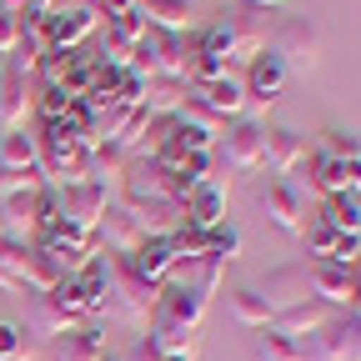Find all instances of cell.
Wrapping results in <instances>:
<instances>
[{
    "instance_id": "cell-7",
    "label": "cell",
    "mask_w": 361,
    "mask_h": 361,
    "mask_svg": "<svg viewBox=\"0 0 361 361\" xmlns=\"http://www.w3.org/2000/svg\"><path fill=\"white\" fill-rule=\"evenodd\" d=\"M261 211H266V221L276 226L281 236H301L306 231V201L296 191V180H276V176H271L266 191H261Z\"/></svg>"
},
{
    "instance_id": "cell-46",
    "label": "cell",
    "mask_w": 361,
    "mask_h": 361,
    "mask_svg": "<svg viewBox=\"0 0 361 361\" xmlns=\"http://www.w3.org/2000/svg\"><path fill=\"white\" fill-rule=\"evenodd\" d=\"M0 236H6V216H0Z\"/></svg>"
},
{
    "instance_id": "cell-12",
    "label": "cell",
    "mask_w": 361,
    "mask_h": 361,
    "mask_svg": "<svg viewBox=\"0 0 361 361\" xmlns=\"http://www.w3.org/2000/svg\"><path fill=\"white\" fill-rule=\"evenodd\" d=\"M30 111H35L30 80L20 71H11V66H0V135H6V130H25Z\"/></svg>"
},
{
    "instance_id": "cell-33",
    "label": "cell",
    "mask_w": 361,
    "mask_h": 361,
    "mask_svg": "<svg viewBox=\"0 0 361 361\" xmlns=\"http://www.w3.org/2000/svg\"><path fill=\"white\" fill-rule=\"evenodd\" d=\"M25 191H40V176L35 171H6V166H0V201L25 196Z\"/></svg>"
},
{
    "instance_id": "cell-32",
    "label": "cell",
    "mask_w": 361,
    "mask_h": 361,
    "mask_svg": "<svg viewBox=\"0 0 361 361\" xmlns=\"http://www.w3.org/2000/svg\"><path fill=\"white\" fill-rule=\"evenodd\" d=\"M316 151H326L331 161H356L361 156V135L356 130H322V146Z\"/></svg>"
},
{
    "instance_id": "cell-34",
    "label": "cell",
    "mask_w": 361,
    "mask_h": 361,
    "mask_svg": "<svg viewBox=\"0 0 361 361\" xmlns=\"http://www.w3.org/2000/svg\"><path fill=\"white\" fill-rule=\"evenodd\" d=\"M20 25H25V16H20L16 6H0V61L20 45Z\"/></svg>"
},
{
    "instance_id": "cell-1",
    "label": "cell",
    "mask_w": 361,
    "mask_h": 361,
    "mask_svg": "<svg viewBox=\"0 0 361 361\" xmlns=\"http://www.w3.org/2000/svg\"><path fill=\"white\" fill-rule=\"evenodd\" d=\"M266 11L256 6H236V11H221V20L211 30H201L196 40L211 45V51L226 61V66H251L261 51H266Z\"/></svg>"
},
{
    "instance_id": "cell-26",
    "label": "cell",
    "mask_w": 361,
    "mask_h": 361,
    "mask_svg": "<svg viewBox=\"0 0 361 361\" xmlns=\"http://www.w3.org/2000/svg\"><path fill=\"white\" fill-rule=\"evenodd\" d=\"M316 216L326 226H336L341 236H361V196H326Z\"/></svg>"
},
{
    "instance_id": "cell-24",
    "label": "cell",
    "mask_w": 361,
    "mask_h": 361,
    "mask_svg": "<svg viewBox=\"0 0 361 361\" xmlns=\"http://www.w3.org/2000/svg\"><path fill=\"white\" fill-rule=\"evenodd\" d=\"M231 316H236V326H246V331H271V316H276V311L261 301L256 286H236L231 291Z\"/></svg>"
},
{
    "instance_id": "cell-11",
    "label": "cell",
    "mask_w": 361,
    "mask_h": 361,
    "mask_svg": "<svg viewBox=\"0 0 361 361\" xmlns=\"http://www.w3.org/2000/svg\"><path fill=\"white\" fill-rule=\"evenodd\" d=\"M261 301L271 311H291L301 301H311V281H306V266H276V271H266V281L256 286Z\"/></svg>"
},
{
    "instance_id": "cell-5",
    "label": "cell",
    "mask_w": 361,
    "mask_h": 361,
    "mask_svg": "<svg viewBox=\"0 0 361 361\" xmlns=\"http://www.w3.org/2000/svg\"><path fill=\"white\" fill-rule=\"evenodd\" d=\"M121 196H126L121 206H130V211L176 201V196H171V171H161V166L146 161V156H135V161L126 166V176H121Z\"/></svg>"
},
{
    "instance_id": "cell-21",
    "label": "cell",
    "mask_w": 361,
    "mask_h": 361,
    "mask_svg": "<svg viewBox=\"0 0 361 361\" xmlns=\"http://www.w3.org/2000/svg\"><path fill=\"white\" fill-rule=\"evenodd\" d=\"M0 216H6V236H11V241L35 246V236H40V221H35V191L0 201Z\"/></svg>"
},
{
    "instance_id": "cell-29",
    "label": "cell",
    "mask_w": 361,
    "mask_h": 361,
    "mask_svg": "<svg viewBox=\"0 0 361 361\" xmlns=\"http://www.w3.org/2000/svg\"><path fill=\"white\" fill-rule=\"evenodd\" d=\"M241 256V231H236V226L231 221H226V226H216V231H206V261H236Z\"/></svg>"
},
{
    "instance_id": "cell-9",
    "label": "cell",
    "mask_w": 361,
    "mask_h": 361,
    "mask_svg": "<svg viewBox=\"0 0 361 361\" xmlns=\"http://www.w3.org/2000/svg\"><path fill=\"white\" fill-rule=\"evenodd\" d=\"M146 341L156 346V356H161V361H196V356H201V331H196V326L171 322L166 311H151Z\"/></svg>"
},
{
    "instance_id": "cell-39",
    "label": "cell",
    "mask_w": 361,
    "mask_h": 361,
    "mask_svg": "<svg viewBox=\"0 0 361 361\" xmlns=\"http://www.w3.org/2000/svg\"><path fill=\"white\" fill-rule=\"evenodd\" d=\"M121 361H161V356H156V346H151V341L141 336V341H135V346H130V351H126Z\"/></svg>"
},
{
    "instance_id": "cell-15",
    "label": "cell",
    "mask_w": 361,
    "mask_h": 361,
    "mask_svg": "<svg viewBox=\"0 0 361 361\" xmlns=\"http://www.w3.org/2000/svg\"><path fill=\"white\" fill-rule=\"evenodd\" d=\"M266 166L276 180H291L301 166H306V135L281 126V130H266Z\"/></svg>"
},
{
    "instance_id": "cell-42",
    "label": "cell",
    "mask_w": 361,
    "mask_h": 361,
    "mask_svg": "<svg viewBox=\"0 0 361 361\" xmlns=\"http://www.w3.org/2000/svg\"><path fill=\"white\" fill-rule=\"evenodd\" d=\"M351 286H356V291H361V261H356V266H351Z\"/></svg>"
},
{
    "instance_id": "cell-13",
    "label": "cell",
    "mask_w": 361,
    "mask_h": 361,
    "mask_svg": "<svg viewBox=\"0 0 361 361\" xmlns=\"http://www.w3.org/2000/svg\"><path fill=\"white\" fill-rule=\"evenodd\" d=\"M180 206H186V226H191V231H216V226H226L231 191H226L221 180H206V186H196Z\"/></svg>"
},
{
    "instance_id": "cell-45",
    "label": "cell",
    "mask_w": 361,
    "mask_h": 361,
    "mask_svg": "<svg viewBox=\"0 0 361 361\" xmlns=\"http://www.w3.org/2000/svg\"><path fill=\"white\" fill-rule=\"evenodd\" d=\"M6 6H16V11H20V6H25V0H6Z\"/></svg>"
},
{
    "instance_id": "cell-44",
    "label": "cell",
    "mask_w": 361,
    "mask_h": 361,
    "mask_svg": "<svg viewBox=\"0 0 361 361\" xmlns=\"http://www.w3.org/2000/svg\"><path fill=\"white\" fill-rule=\"evenodd\" d=\"M0 291H16V286H11V281H6V271H0Z\"/></svg>"
},
{
    "instance_id": "cell-19",
    "label": "cell",
    "mask_w": 361,
    "mask_h": 361,
    "mask_svg": "<svg viewBox=\"0 0 361 361\" xmlns=\"http://www.w3.org/2000/svg\"><path fill=\"white\" fill-rule=\"evenodd\" d=\"M135 16H141L151 30H166V35L196 30V6H191V0H141Z\"/></svg>"
},
{
    "instance_id": "cell-25",
    "label": "cell",
    "mask_w": 361,
    "mask_h": 361,
    "mask_svg": "<svg viewBox=\"0 0 361 361\" xmlns=\"http://www.w3.org/2000/svg\"><path fill=\"white\" fill-rule=\"evenodd\" d=\"M126 166H130V156L121 151V146H96L90 151V161H85V180H96V186H106L111 191V180H121L126 176Z\"/></svg>"
},
{
    "instance_id": "cell-2",
    "label": "cell",
    "mask_w": 361,
    "mask_h": 361,
    "mask_svg": "<svg viewBox=\"0 0 361 361\" xmlns=\"http://www.w3.org/2000/svg\"><path fill=\"white\" fill-rule=\"evenodd\" d=\"M156 301H161V291L146 286L126 261H116V256L106 261V316H111V322H121V326H130V331L146 336Z\"/></svg>"
},
{
    "instance_id": "cell-40",
    "label": "cell",
    "mask_w": 361,
    "mask_h": 361,
    "mask_svg": "<svg viewBox=\"0 0 361 361\" xmlns=\"http://www.w3.org/2000/svg\"><path fill=\"white\" fill-rule=\"evenodd\" d=\"M246 6H256V11H276V6H286V0H246Z\"/></svg>"
},
{
    "instance_id": "cell-10",
    "label": "cell",
    "mask_w": 361,
    "mask_h": 361,
    "mask_svg": "<svg viewBox=\"0 0 361 361\" xmlns=\"http://www.w3.org/2000/svg\"><path fill=\"white\" fill-rule=\"evenodd\" d=\"M306 361H361V322H351V316L336 322L331 316V326L311 336Z\"/></svg>"
},
{
    "instance_id": "cell-27",
    "label": "cell",
    "mask_w": 361,
    "mask_h": 361,
    "mask_svg": "<svg viewBox=\"0 0 361 361\" xmlns=\"http://www.w3.org/2000/svg\"><path fill=\"white\" fill-rule=\"evenodd\" d=\"M311 166V186L322 191V196H346V180H341V161H331L326 151H311L306 156Z\"/></svg>"
},
{
    "instance_id": "cell-6",
    "label": "cell",
    "mask_w": 361,
    "mask_h": 361,
    "mask_svg": "<svg viewBox=\"0 0 361 361\" xmlns=\"http://www.w3.org/2000/svg\"><path fill=\"white\" fill-rule=\"evenodd\" d=\"M141 241H146V231H141V216H135L130 206H106V216H101V226H96V246L106 251V256H116V261H126V256H135L141 251Z\"/></svg>"
},
{
    "instance_id": "cell-8",
    "label": "cell",
    "mask_w": 361,
    "mask_h": 361,
    "mask_svg": "<svg viewBox=\"0 0 361 361\" xmlns=\"http://www.w3.org/2000/svg\"><path fill=\"white\" fill-rule=\"evenodd\" d=\"M61 226H80V231H96L106 206H111V191L96 186V180H80V186H61Z\"/></svg>"
},
{
    "instance_id": "cell-14",
    "label": "cell",
    "mask_w": 361,
    "mask_h": 361,
    "mask_svg": "<svg viewBox=\"0 0 361 361\" xmlns=\"http://www.w3.org/2000/svg\"><path fill=\"white\" fill-rule=\"evenodd\" d=\"M191 96H196L201 106H211L221 121H241V116H246V106H251L246 80H241V75H231V71H226L221 80H211V85H196Z\"/></svg>"
},
{
    "instance_id": "cell-30",
    "label": "cell",
    "mask_w": 361,
    "mask_h": 361,
    "mask_svg": "<svg viewBox=\"0 0 361 361\" xmlns=\"http://www.w3.org/2000/svg\"><path fill=\"white\" fill-rule=\"evenodd\" d=\"M0 361H35L30 336L11 322V316H0Z\"/></svg>"
},
{
    "instance_id": "cell-35",
    "label": "cell",
    "mask_w": 361,
    "mask_h": 361,
    "mask_svg": "<svg viewBox=\"0 0 361 361\" xmlns=\"http://www.w3.org/2000/svg\"><path fill=\"white\" fill-rule=\"evenodd\" d=\"M71 106H75L71 90H61V85H40V111H45V121H61Z\"/></svg>"
},
{
    "instance_id": "cell-38",
    "label": "cell",
    "mask_w": 361,
    "mask_h": 361,
    "mask_svg": "<svg viewBox=\"0 0 361 361\" xmlns=\"http://www.w3.org/2000/svg\"><path fill=\"white\" fill-rule=\"evenodd\" d=\"M135 6H141V0H106L101 16H106V20H116V16H135Z\"/></svg>"
},
{
    "instance_id": "cell-20",
    "label": "cell",
    "mask_w": 361,
    "mask_h": 361,
    "mask_svg": "<svg viewBox=\"0 0 361 361\" xmlns=\"http://www.w3.org/2000/svg\"><path fill=\"white\" fill-rule=\"evenodd\" d=\"M30 326H35L40 336H56V341H61L66 331H75V326H85V322H80V316H75V311H71V306H66L56 291H45V296H35Z\"/></svg>"
},
{
    "instance_id": "cell-47",
    "label": "cell",
    "mask_w": 361,
    "mask_h": 361,
    "mask_svg": "<svg viewBox=\"0 0 361 361\" xmlns=\"http://www.w3.org/2000/svg\"><path fill=\"white\" fill-rule=\"evenodd\" d=\"M106 361H111V356H106Z\"/></svg>"
},
{
    "instance_id": "cell-16",
    "label": "cell",
    "mask_w": 361,
    "mask_h": 361,
    "mask_svg": "<svg viewBox=\"0 0 361 361\" xmlns=\"http://www.w3.org/2000/svg\"><path fill=\"white\" fill-rule=\"evenodd\" d=\"M331 326V306H322V301H301V306H291V311H276V316H271V331H276V336H291V341H311L316 331H326Z\"/></svg>"
},
{
    "instance_id": "cell-18",
    "label": "cell",
    "mask_w": 361,
    "mask_h": 361,
    "mask_svg": "<svg viewBox=\"0 0 361 361\" xmlns=\"http://www.w3.org/2000/svg\"><path fill=\"white\" fill-rule=\"evenodd\" d=\"M306 281H311V296L322 306H351L356 286H351V271L346 266H331V261H311L306 266Z\"/></svg>"
},
{
    "instance_id": "cell-28",
    "label": "cell",
    "mask_w": 361,
    "mask_h": 361,
    "mask_svg": "<svg viewBox=\"0 0 361 361\" xmlns=\"http://www.w3.org/2000/svg\"><path fill=\"white\" fill-rule=\"evenodd\" d=\"M256 361H306V341H291V336L266 331L256 341Z\"/></svg>"
},
{
    "instance_id": "cell-17",
    "label": "cell",
    "mask_w": 361,
    "mask_h": 361,
    "mask_svg": "<svg viewBox=\"0 0 361 361\" xmlns=\"http://www.w3.org/2000/svg\"><path fill=\"white\" fill-rule=\"evenodd\" d=\"M286 80H291L286 66L271 56V51H261V56L246 66V96H251L256 106H276V96L286 90Z\"/></svg>"
},
{
    "instance_id": "cell-37",
    "label": "cell",
    "mask_w": 361,
    "mask_h": 361,
    "mask_svg": "<svg viewBox=\"0 0 361 361\" xmlns=\"http://www.w3.org/2000/svg\"><path fill=\"white\" fill-rule=\"evenodd\" d=\"M341 180H346V196H361V156L341 161Z\"/></svg>"
},
{
    "instance_id": "cell-36",
    "label": "cell",
    "mask_w": 361,
    "mask_h": 361,
    "mask_svg": "<svg viewBox=\"0 0 361 361\" xmlns=\"http://www.w3.org/2000/svg\"><path fill=\"white\" fill-rule=\"evenodd\" d=\"M106 30H111V35H121L126 45H141L146 20H141V16H116V20H106Z\"/></svg>"
},
{
    "instance_id": "cell-3",
    "label": "cell",
    "mask_w": 361,
    "mask_h": 361,
    "mask_svg": "<svg viewBox=\"0 0 361 361\" xmlns=\"http://www.w3.org/2000/svg\"><path fill=\"white\" fill-rule=\"evenodd\" d=\"M266 51L286 66V75H316V66H322V25L311 16H286L271 25Z\"/></svg>"
},
{
    "instance_id": "cell-23",
    "label": "cell",
    "mask_w": 361,
    "mask_h": 361,
    "mask_svg": "<svg viewBox=\"0 0 361 361\" xmlns=\"http://www.w3.org/2000/svg\"><path fill=\"white\" fill-rule=\"evenodd\" d=\"M0 166H6V171H35L40 176V135L6 130V135H0Z\"/></svg>"
},
{
    "instance_id": "cell-22",
    "label": "cell",
    "mask_w": 361,
    "mask_h": 361,
    "mask_svg": "<svg viewBox=\"0 0 361 361\" xmlns=\"http://www.w3.org/2000/svg\"><path fill=\"white\" fill-rule=\"evenodd\" d=\"M56 361H106V341H101V326L85 322L75 331H66L56 341Z\"/></svg>"
},
{
    "instance_id": "cell-41",
    "label": "cell",
    "mask_w": 361,
    "mask_h": 361,
    "mask_svg": "<svg viewBox=\"0 0 361 361\" xmlns=\"http://www.w3.org/2000/svg\"><path fill=\"white\" fill-rule=\"evenodd\" d=\"M346 316H351V322H361V291L351 296V311H346Z\"/></svg>"
},
{
    "instance_id": "cell-4",
    "label": "cell",
    "mask_w": 361,
    "mask_h": 361,
    "mask_svg": "<svg viewBox=\"0 0 361 361\" xmlns=\"http://www.w3.org/2000/svg\"><path fill=\"white\" fill-rule=\"evenodd\" d=\"M216 151L226 156V166H231V171H261V166H266V126L251 121V116L226 121Z\"/></svg>"
},
{
    "instance_id": "cell-31",
    "label": "cell",
    "mask_w": 361,
    "mask_h": 361,
    "mask_svg": "<svg viewBox=\"0 0 361 361\" xmlns=\"http://www.w3.org/2000/svg\"><path fill=\"white\" fill-rule=\"evenodd\" d=\"M301 241H306V251H311L316 261H331V251H336L341 231H336V226H326L322 216H316V221H306V231H301Z\"/></svg>"
},
{
    "instance_id": "cell-43",
    "label": "cell",
    "mask_w": 361,
    "mask_h": 361,
    "mask_svg": "<svg viewBox=\"0 0 361 361\" xmlns=\"http://www.w3.org/2000/svg\"><path fill=\"white\" fill-rule=\"evenodd\" d=\"M80 6H90V11H101V6H106V0H80Z\"/></svg>"
}]
</instances>
